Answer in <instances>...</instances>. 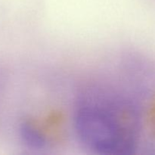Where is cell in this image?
Here are the masks:
<instances>
[{
    "instance_id": "cell-1",
    "label": "cell",
    "mask_w": 155,
    "mask_h": 155,
    "mask_svg": "<svg viewBox=\"0 0 155 155\" xmlns=\"http://www.w3.org/2000/svg\"><path fill=\"white\" fill-rule=\"evenodd\" d=\"M74 124L82 142L95 152L130 154L136 149V107L121 97L105 92L86 95L79 103Z\"/></svg>"
},
{
    "instance_id": "cell-2",
    "label": "cell",
    "mask_w": 155,
    "mask_h": 155,
    "mask_svg": "<svg viewBox=\"0 0 155 155\" xmlns=\"http://www.w3.org/2000/svg\"><path fill=\"white\" fill-rule=\"evenodd\" d=\"M21 134L26 144L33 148H42L45 145V139L41 133L29 123L21 125Z\"/></svg>"
}]
</instances>
